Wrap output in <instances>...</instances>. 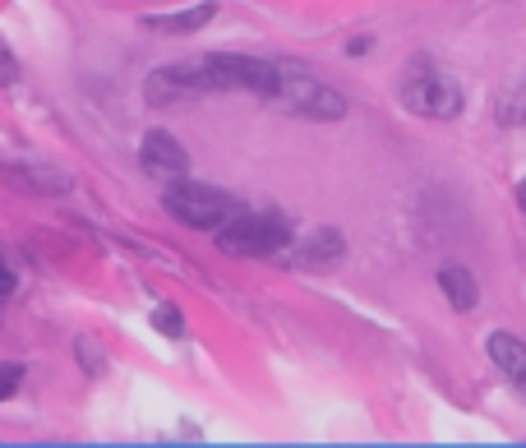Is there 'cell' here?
Segmentation results:
<instances>
[{
  "label": "cell",
  "mask_w": 526,
  "mask_h": 448,
  "mask_svg": "<svg viewBox=\"0 0 526 448\" xmlns=\"http://www.w3.org/2000/svg\"><path fill=\"white\" fill-rule=\"evenodd\" d=\"M268 102L291 116H305V121H342L347 116V97L314 79L310 70H300L296 61H277V93Z\"/></svg>",
  "instance_id": "obj_1"
},
{
  "label": "cell",
  "mask_w": 526,
  "mask_h": 448,
  "mask_svg": "<svg viewBox=\"0 0 526 448\" xmlns=\"http://www.w3.org/2000/svg\"><path fill=\"white\" fill-rule=\"evenodd\" d=\"M162 204H167L171 218L185 222V227H194V231H217L227 218H236V213H240L236 194L217 190V185H204V181H190V176L167 181Z\"/></svg>",
  "instance_id": "obj_2"
},
{
  "label": "cell",
  "mask_w": 526,
  "mask_h": 448,
  "mask_svg": "<svg viewBox=\"0 0 526 448\" xmlns=\"http://www.w3.org/2000/svg\"><path fill=\"white\" fill-rule=\"evenodd\" d=\"M397 97H402L407 111L430 116V121H453V116H462V88L430 61L407 65V74L397 79Z\"/></svg>",
  "instance_id": "obj_3"
},
{
  "label": "cell",
  "mask_w": 526,
  "mask_h": 448,
  "mask_svg": "<svg viewBox=\"0 0 526 448\" xmlns=\"http://www.w3.org/2000/svg\"><path fill=\"white\" fill-rule=\"evenodd\" d=\"M291 241V218L287 213H236L217 227V250L240 259H259L273 250H287Z\"/></svg>",
  "instance_id": "obj_4"
},
{
  "label": "cell",
  "mask_w": 526,
  "mask_h": 448,
  "mask_svg": "<svg viewBox=\"0 0 526 448\" xmlns=\"http://www.w3.org/2000/svg\"><path fill=\"white\" fill-rule=\"evenodd\" d=\"M139 167L153 176V181H180V176H190V153L171 139L167 130H148L144 144H139Z\"/></svg>",
  "instance_id": "obj_5"
},
{
  "label": "cell",
  "mask_w": 526,
  "mask_h": 448,
  "mask_svg": "<svg viewBox=\"0 0 526 448\" xmlns=\"http://www.w3.org/2000/svg\"><path fill=\"white\" fill-rule=\"evenodd\" d=\"M342 255H347V236L333 231V227H314V231H305V236L296 241L291 264H296V268H333Z\"/></svg>",
  "instance_id": "obj_6"
},
{
  "label": "cell",
  "mask_w": 526,
  "mask_h": 448,
  "mask_svg": "<svg viewBox=\"0 0 526 448\" xmlns=\"http://www.w3.org/2000/svg\"><path fill=\"white\" fill-rule=\"evenodd\" d=\"M490 361L499 365V375L526 398V342H517L513 333H494L490 338Z\"/></svg>",
  "instance_id": "obj_7"
},
{
  "label": "cell",
  "mask_w": 526,
  "mask_h": 448,
  "mask_svg": "<svg viewBox=\"0 0 526 448\" xmlns=\"http://www.w3.org/2000/svg\"><path fill=\"white\" fill-rule=\"evenodd\" d=\"M439 287H443V296H448L453 310H471V305L480 301L476 278H471V268H462V264H443L439 268Z\"/></svg>",
  "instance_id": "obj_8"
},
{
  "label": "cell",
  "mask_w": 526,
  "mask_h": 448,
  "mask_svg": "<svg viewBox=\"0 0 526 448\" xmlns=\"http://www.w3.org/2000/svg\"><path fill=\"white\" fill-rule=\"evenodd\" d=\"M217 5L213 0H204V5H194V10H180V14H157V19H144V28H153V33H194V28L213 24Z\"/></svg>",
  "instance_id": "obj_9"
},
{
  "label": "cell",
  "mask_w": 526,
  "mask_h": 448,
  "mask_svg": "<svg viewBox=\"0 0 526 448\" xmlns=\"http://www.w3.org/2000/svg\"><path fill=\"white\" fill-rule=\"evenodd\" d=\"M494 116L503 125H526V74H517L513 84L494 97Z\"/></svg>",
  "instance_id": "obj_10"
},
{
  "label": "cell",
  "mask_w": 526,
  "mask_h": 448,
  "mask_svg": "<svg viewBox=\"0 0 526 448\" xmlns=\"http://www.w3.org/2000/svg\"><path fill=\"white\" fill-rule=\"evenodd\" d=\"M153 324H157V333H167V338H180V333H185V319H180L176 305H157Z\"/></svg>",
  "instance_id": "obj_11"
},
{
  "label": "cell",
  "mask_w": 526,
  "mask_h": 448,
  "mask_svg": "<svg viewBox=\"0 0 526 448\" xmlns=\"http://www.w3.org/2000/svg\"><path fill=\"white\" fill-rule=\"evenodd\" d=\"M19 384H24V370L10 365V361H0V402L14 398V388H19Z\"/></svg>",
  "instance_id": "obj_12"
},
{
  "label": "cell",
  "mask_w": 526,
  "mask_h": 448,
  "mask_svg": "<svg viewBox=\"0 0 526 448\" xmlns=\"http://www.w3.org/2000/svg\"><path fill=\"white\" fill-rule=\"evenodd\" d=\"M19 79V56L10 51V42L0 37V84H14Z\"/></svg>",
  "instance_id": "obj_13"
},
{
  "label": "cell",
  "mask_w": 526,
  "mask_h": 448,
  "mask_svg": "<svg viewBox=\"0 0 526 448\" xmlns=\"http://www.w3.org/2000/svg\"><path fill=\"white\" fill-rule=\"evenodd\" d=\"M14 291V273H10V264H5V255H0V301Z\"/></svg>",
  "instance_id": "obj_14"
},
{
  "label": "cell",
  "mask_w": 526,
  "mask_h": 448,
  "mask_svg": "<svg viewBox=\"0 0 526 448\" xmlns=\"http://www.w3.org/2000/svg\"><path fill=\"white\" fill-rule=\"evenodd\" d=\"M517 204H522V213H526V181L517 185Z\"/></svg>",
  "instance_id": "obj_15"
}]
</instances>
